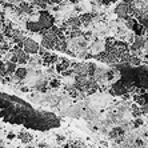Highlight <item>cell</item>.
<instances>
[{
  "mask_svg": "<svg viewBox=\"0 0 148 148\" xmlns=\"http://www.w3.org/2000/svg\"><path fill=\"white\" fill-rule=\"evenodd\" d=\"M14 138H15V135H12V134L8 135V139H14Z\"/></svg>",
  "mask_w": 148,
  "mask_h": 148,
  "instance_id": "7c38bea8",
  "label": "cell"
},
{
  "mask_svg": "<svg viewBox=\"0 0 148 148\" xmlns=\"http://www.w3.org/2000/svg\"><path fill=\"white\" fill-rule=\"evenodd\" d=\"M35 21H36V24H38L39 29H40V35L43 34L45 29H48V28H51V27L55 25V17L45 10L39 11L38 19H36Z\"/></svg>",
  "mask_w": 148,
  "mask_h": 148,
  "instance_id": "6da1fadb",
  "label": "cell"
},
{
  "mask_svg": "<svg viewBox=\"0 0 148 148\" xmlns=\"http://www.w3.org/2000/svg\"><path fill=\"white\" fill-rule=\"evenodd\" d=\"M21 48L27 52L28 55H36L39 53V49H40V44L38 41H35L31 38H25L21 43Z\"/></svg>",
  "mask_w": 148,
  "mask_h": 148,
  "instance_id": "7a4b0ae2",
  "label": "cell"
},
{
  "mask_svg": "<svg viewBox=\"0 0 148 148\" xmlns=\"http://www.w3.org/2000/svg\"><path fill=\"white\" fill-rule=\"evenodd\" d=\"M64 148H73V147H72V145H69V144H68V145H64Z\"/></svg>",
  "mask_w": 148,
  "mask_h": 148,
  "instance_id": "4fadbf2b",
  "label": "cell"
},
{
  "mask_svg": "<svg viewBox=\"0 0 148 148\" xmlns=\"http://www.w3.org/2000/svg\"><path fill=\"white\" fill-rule=\"evenodd\" d=\"M60 86H62V80H60V79H55V77H53V79L48 83L49 88H59Z\"/></svg>",
  "mask_w": 148,
  "mask_h": 148,
  "instance_id": "30bf717a",
  "label": "cell"
},
{
  "mask_svg": "<svg viewBox=\"0 0 148 148\" xmlns=\"http://www.w3.org/2000/svg\"><path fill=\"white\" fill-rule=\"evenodd\" d=\"M28 75V69L24 68V67H17L16 71L14 72V79L17 80V82H21V80H24Z\"/></svg>",
  "mask_w": 148,
  "mask_h": 148,
  "instance_id": "8992f818",
  "label": "cell"
},
{
  "mask_svg": "<svg viewBox=\"0 0 148 148\" xmlns=\"http://www.w3.org/2000/svg\"><path fill=\"white\" fill-rule=\"evenodd\" d=\"M71 68H72V63L69 62L68 59H66V58L59 59L58 63L55 64V69H56V72L60 73V75H63L64 72L69 71Z\"/></svg>",
  "mask_w": 148,
  "mask_h": 148,
  "instance_id": "277c9868",
  "label": "cell"
},
{
  "mask_svg": "<svg viewBox=\"0 0 148 148\" xmlns=\"http://www.w3.org/2000/svg\"><path fill=\"white\" fill-rule=\"evenodd\" d=\"M27 148H36V147H31V145H28V147Z\"/></svg>",
  "mask_w": 148,
  "mask_h": 148,
  "instance_id": "5bb4252c",
  "label": "cell"
},
{
  "mask_svg": "<svg viewBox=\"0 0 148 148\" xmlns=\"http://www.w3.org/2000/svg\"><path fill=\"white\" fill-rule=\"evenodd\" d=\"M17 139H19L21 143H24V144H28V143H31V141H32L34 136H32L29 132H27V131H21L20 134L17 135Z\"/></svg>",
  "mask_w": 148,
  "mask_h": 148,
  "instance_id": "ba28073f",
  "label": "cell"
},
{
  "mask_svg": "<svg viewBox=\"0 0 148 148\" xmlns=\"http://www.w3.org/2000/svg\"><path fill=\"white\" fill-rule=\"evenodd\" d=\"M141 123H143V121H141V119H139V117H138V119H136V120H135L134 125H135V127H139V125H140Z\"/></svg>",
  "mask_w": 148,
  "mask_h": 148,
  "instance_id": "8fae6325",
  "label": "cell"
},
{
  "mask_svg": "<svg viewBox=\"0 0 148 148\" xmlns=\"http://www.w3.org/2000/svg\"><path fill=\"white\" fill-rule=\"evenodd\" d=\"M134 101L138 106H144L148 104V92H143L139 95H134Z\"/></svg>",
  "mask_w": 148,
  "mask_h": 148,
  "instance_id": "52a82bcc",
  "label": "cell"
},
{
  "mask_svg": "<svg viewBox=\"0 0 148 148\" xmlns=\"http://www.w3.org/2000/svg\"><path fill=\"white\" fill-rule=\"evenodd\" d=\"M123 135H124V130L120 127H117V128H114V130L111 131L110 136L112 139H116L117 141H121L123 140Z\"/></svg>",
  "mask_w": 148,
  "mask_h": 148,
  "instance_id": "9c48e42d",
  "label": "cell"
},
{
  "mask_svg": "<svg viewBox=\"0 0 148 148\" xmlns=\"http://www.w3.org/2000/svg\"><path fill=\"white\" fill-rule=\"evenodd\" d=\"M40 58H41V63H43L44 66H47V67L55 66L56 63H58V60H59V56L55 55V53H51L48 49H47V51H45Z\"/></svg>",
  "mask_w": 148,
  "mask_h": 148,
  "instance_id": "5b68a950",
  "label": "cell"
},
{
  "mask_svg": "<svg viewBox=\"0 0 148 148\" xmlns=\"http://www.w3.org/2000/svg\"><path fill=\"white\" fill-rule=\"evenodd\" d=\"M115 12H116V15L120 19H127V17H130L131 15H134V10H132V5L131 4L125 3V1H121V3H119L116 5V8H115Z\"/></svg>",
  "mask_w": 148,
  "mask_h": 148,
  "instance_id": "3957f363",
  "label": "cell"
}]
</instances>
